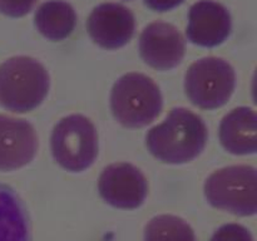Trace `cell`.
<instances>
[{
    "instance_id": "obj_1",
    "label": "cell",
    "mask_w": 257,
    "mask_h": 241,
    "mask_svg": "<svg viewBox=\"0 0 257 241\" xmlns=\"http://www.w3.org/2000/svg\"><path fill=\"white\" fill-rule=\"evenodd\" d=\"M207 138V127L200 115L187 108H173L161 125L148 132L146 143L156 158L180 165L200 156Z\"/></svg>"
},
{
    "instance_id": "obj_2",
    "label": "cell",
    "mask_w": 257,
    "mask_h": 241,
    "mask_svg": "<svg viewBox=\"0 0 257 241\" xmlns=\"http://www.w3.org/2000/svg\"><path fill=\"white\" fill-rule=\"evenodd\" d=\"M49 84L47 69L34 58L14 57L0 65V103L13 112H29L42 104Z\"/></svg>"
},
{
    "instance_id": "obj_3",
    "label": "cell",
    "mask_w": 257,
    "mask_h": 241,
    "mask_svg": "<svg viewBox=\"0 0 257 241\" xmlns=\"http://www.w3.org/2000/svg\"><path fill=\"white\" fill-rule=\"evenodd\" d=\"M158 85L141 73H128L113 85L110 108L115 119L127 128H141L152 123L162 110Z\"/></svg>"
},
{
    "instance_id": "obj_4",
    "label": "cell",
    "mask_w": 257,
    "mask_h": 241,
    "mask_svg": "<svg viewBox=\"0 0 257 241\" xmlns=\"http://www.w3.org/2000/svg\"><path fill=\"white\" fill-rule=\"evenodd\" d=\"M205 195L216 208L238 216L257 211V172L252 166H230L213 172L205 182Z\"/></svg>"
},
{
    "instance_id": "obj_5",
    "label": "cell",
    "mask_w": 257,
    "mask_h": 241,
    "mask_svg": "<svg viewBox=\"0 0 257 241\" xmlns=\"http://www.w3.org/2000/svg\"><path fill=\"white\" fill-rule=\"evenodd\" d=\"M52 153L57 163L70 172L93 165L98 155V135L89 118L72 114L59 120L52 133Z\"/></svg>"
},
{
    "instance_id": "obj_6",
    "label": "cell",
    "mask_w": 257,
    "mask_h": 241,
    "mask_svg": "<svg viewBox=\"0 0 257 241\" xmlns=\"http://www.w3.org/2000/svg\"><path fill=\"white\" fill-rule=\"evenodd\" d=\"M236 74L222 58H202L188 68L185 77L186 94L202 109L222 107L232 95Z\"/></svg>"
},
{
    "instance_id": "obj_7",
    "label": "cell",
    "mask_w": 257,
    "mask_h": 241,
    "mask_svg": "<svg viewBox=\"0 0 257 241\" xmlns=\"http://www.w3.org/2000/svg\"><path fill=\"white\" fill-rule=\"evenodd\" d=\"M103 200L117 208H137L147 196V180L131 163H113L103 170L98 182Z\"/></svg>"
},
{
    "instance_id": "obj_8",
    "label": "cell",
    "mask_w": 257,
    "mask_h": 241,
    "mask_svg": "<svg viewBox=\"0 0 257 241\" xmlns=\"http://www.w3.org/2000/svg\"><path fill=\"white\" fill-rule=\"evenodd\" d=\"M87 29L93 42L99 47L117 49L132 39L136 29L135 15L124 5L105 3L90 13Z\"/></svg>"
},
{
    "instance_id": "obj_9",
    "label": "cell",
    "mask_w": 257,
    "mask_h": 241,
    "mask_svg": "<svg viewBox=\"0 0 257 241\" xmlns=\"http://www.w3.org/2000/svg\"><path fill=\"white\" fill-rule=\"evenodd\" d=\"M140 53L142 59L155 69H172L182 62L185 39L175 25L152 23L141 34Z\"/></svg>"
},
{
    "instance_id": "obj_10",
    "label": "cell",
    "mask_w": 257,
    "mask_h": 241,
    "mask_svg": "<svg viewBox=\"0 0 257 241\" xmlns=\"http://www.w3.org/2000/svg\"><path fill=\"white\" fill-rule=\"evenodd\" d=\"M231 30V15L220 3L201 0L191 7L186 34L193 44L207 48L216 47L230 37Z\"/></svg>"
},
{
    "instance_id": "obj_11",
    "label": "cell",
    "mask_w": 257,
    "mask_h": 241,
    "mask_svg": "<svg viewBox=\"0 0 257 241\" xmlns=\"http://www.w3.org/2000/svg\"><path fill=\"white\" fill-rule=\"evenodd\" d=\"M37 151V133L29 122L0 115V170L24 167L32 162Z\"/></svg>"
},
{
    "instance_id": "obj_12",
    "label": "cell",
    "mask_w": 257,
    "mask_h": 241,
    "mask_svg": "<svg viewBox=\"0 0 257 241\" xmlns=\"http://www.w3.org/2000/svg\"><path fill=\"white\" fill-rule=\"evenodd\" d=\"M220 141L233 155H251L257 150V114L252 108L238 107L223 117Z\"/></svg>"
},
{
    "instance_id": "obj_13",
    "label": "cell",
    "mask_w": 257,
    "mask_h": 241,
    "mask_svg": "<svg viewBox=\"0 0 257 241\" xmlns=\"http://www.w3.org/2000/svg\"><path fill=\"white\" fill-rule=\"evenodd\" d=\"M0 241H32L27 208L13 188L0 185Z\"/></svg>"
},
{
    "instance_id": "obj_14",
    "label": "cell",
    "mask_w": 257,
    "mask_h": 241,
    "mask_svg": "<svg viewBox=\"0 0 257 241\" xmlns=\"http://www.w3.org/2000/svg\"><path fill=\"white\" fill-rule=\"evenodd\" d=\"M77 15L69 3L62 0H49L38 8L35 13V25L43 37L49 40L65 39L73 33Z\"/></svg>"
},
{
    "instance_id": "obj_15",
    "label": "cell",
    "mask_w": 257,
    "mask_h": 241,
    "mask_svg": "<svg viewBox=\"0 0 257 241\" xmlns=\"http://www.w3.org/2000/svg\"><path fill=\"white\" fill-rule=\"evenodd\" d=\"M145 241H196L192 227L173 215L153 217L145 230Z\"/></svg>"
},
{
    "instance_id": "obj_16",
    "label": "cell",
    "mask_w": 257,
    "mask_h": 241,
    "mask_svg": "<svg viewBox=\"0 0 257 241\" xmlns=\"http://www.w3.org/2000/svg\"><path fill=\"white\" fill-rule=\"evenodd\" d=\"M211 241H253L250 231L238 223H227L215 231Z\"/></svg>"
},
{
    "instance_id": "obj_17",
    "label": "cell",
    "mask_w": 257,
    "mask_h": 241,
    "mask_svg": "<svg viewBox=\"0 0 257 241\" xmlns=\"http://www.w3.org/2000/svg\"><path fill=\"white\" fill-rule=\"evenodd\" d=\"M38 0H0V13L12 18H20L30 13Z\"/></svg>"
},
{
    "instance_id": "obj_18",
    "label": "cell",
    "mask_w": 257,
    "mask_h": 241,
    "mask_svg": "<svg viewBox=\"0 0 257 241\" xmlns=\"http://www.w3.org/2000/svg\"><path fill=\"white\" fill-rule=\"evenodd\" d=\"M143 2L155 12H167L181 5L185 0H143Z\"/></svg>"
}]
</instances>
